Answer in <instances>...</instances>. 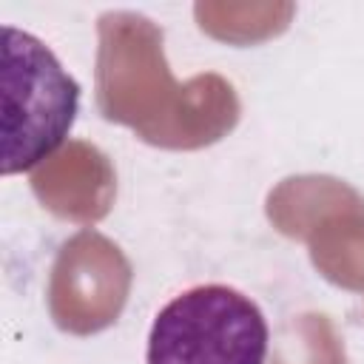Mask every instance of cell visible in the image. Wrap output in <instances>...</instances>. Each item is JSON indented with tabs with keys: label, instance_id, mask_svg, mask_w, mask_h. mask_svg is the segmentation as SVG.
I'll use <instances>...</instances> for the list:
<instances>
[{
	"label": "cell",
	"instance_id": "cell-1",
	"mask_svg": "<svg viewBox=\"0 0 364 364\" xmlns=\"http://www.w3.org/2000/svg\"><path fill=\"white\" fill-rule=\"evenodd\" d=\"M3 176L48 159L74 128L80 82L34 34L3 26Z\"/></svg>",
	"mask_w": 364,
	"mask_h": 364
},
{
	"label": "cell",
	"instance_id": "cell-2",
	"mask_svg": "<svg viewBox=\"0 0 364 364\" xmlns=\"http://www.w3.org/2000/svg\"><path fill=\"white\" fill-rule=\"evenodd\" d=\"M270 327L230 284H193L151 321L145 364H267Z\"/></svg>",
	"mask_w": 364,
	"mask_h": 364
}]
</instances>
